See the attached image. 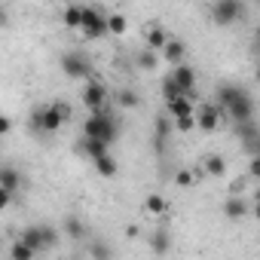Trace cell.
Segmentation results:
<instances>
[{
  "label": "cell",
  "mask_w": 260,
  "mask_h": 260,
  "mask_svg": "<svg viewBox=\"0 0 260 260\" xmlns=\"http://www.w3.org/2000/svg\"><path fill=\"white\" fill-rule=\"evenodd\" d=\"M135 64H138L141 71H153V68H156V52H150V49H138Z\"/></svg>",
  "instance_id": "obj_25"
},
{
  "label": "cell",
  "mask_w": 260,
  "mask_h": 260,
  "mask_svg": "<svg viewBox=\"0 0 260 260\" xmlns=\"http://www.w3.org/2000/svg\"><path fill=\"white\" fill-rule=\"evenodd\" d=\"M169 80H172V83L190 98V101H196V71H193L190 64H178V68H172Z\"/></svg>",
  "instance_id": "obj_5"
},
{
  "label": "cell",
  "mask_w": 260,
  "mask_h": 260,
  "mask_svg": "<svg viewBox=\"0 0 260 260\" xmlns=\"http://www.w3.org/2000/svg\"><path fill=\"white\" fill-rule=\"evenodd\" d=\"M208 13L217 25H236L248 16V4L245 0H217V4H211Z\"/></svg>",
  "instance_id": "obj_3"
},
{
  "label": "cell",
  "mask_w": 260,
  "mask_h": 260,
  "mask_svg": "<svg viewBox=\"0 0 260 260\" xmlns=\"http://www.w3.org/2000/svg\"><path fill=\"white\" fill-rule=\"evenodd\" d=\"M153 132H156V141H159V144H166V141H169V135H172V119H169V116H159V119H156V125H153Z\"/></svg>",
  "instance_id": "obj_24"
},
{
  "label": "cell",
  "mask_w": 260,
  "mask_h": 260,
  "mask_svg": "<svg viewBox=\"0 0 260 260\" xmlns=\"http://www.w3.org/2000/svg\"><path fill=\"white\" fill-rule=\"evenodd\" d=\"M116 104H119V107H138L141 98H138L135 89H119V92H116Z\"/></svg>",
  "instance_id": "obj_23"
},
{
  "label": "cell",
  "mask_w": 260,
  "mask_h": 260,
  "mask_svg": "<svg viewBox=\"0 0 260 260\" xmlns=\"http://www.w3.org/2000/svg\"><path fill=\"white\" fill-rule=\"evenodd\" d=\"M10 202H13V193H7L4 187H0V211H4V208H7Z\"/></svg>",
  "instance_id": "obj_36"
},
{
  "label": "cell",
  "mask_w": 260,
  "mask_h": 260,
  "mask_svg": "<svg viewBox=\"0 0 260 260\" xmlns=\"http://www.w3.org/2000/svg\"><path fill=\"white\" fill-rule=\"evenodd\" d=\"M10 260H34V251L16 239V242H13V248H10Z\"/></svg>",
  "instance_id": "obj_29"
},
{
  "label": "cell",
  "mask_w": 260,
  "mask_h": 260,
  "mask_svg": "<svg viewBox=\"0 0 260 260\" xmlns=\"http://www.w3.org/2000/svg\"><path fill=\"white\" fill-rule=\"evenodd\" d=\"M202 172H205V175H211V178H220V175H226V159H223L220 153H211V156H205Z\"/></svg>",
  "instance_id": "obj_15"
},
{
  "label": "cell",
  "mask_w": 260,
  "mask_h": 260,
  "mask_svg": "<svg viewBox=\"0 0 260 260\" xmlns=\"http://www.w3.org/2000/svg\"><path fill=\"white\" fill-rule=\"evenodd\" d=\"M19 242H22V245H28L34 254H37V251H46V248H43V233H40V223H37V226H28V230H22Z\"/></svg>",
  "instance_id": "obj_14"
},
{
  "label": "cell",
  "mask_w": 260,
  "mask_h": 260,
  "mask_svg": "<svg viewBox=\"0 0 260 260\" xmlns=\"http://www.w3.org/2000/svg\"><path fill=\"white\" fill-rule=\"evenodd\" d=\"M83 153H89L92 159H98V156H104V153H110V150H107V144H101V141L83 138Z\"/></svg>",
  "instance_id": "obj_26"
},
{
  "label": "cell",
  "mask_w": 260,
  "mask_h": 260,
  "mask_svg": "<svg viewBox=\"0 0 260 260\" xmlns=\"http://www.w3.org/2000/svg\"><path fill=\"white\" fill-rule=\"evenodd\" d=\"M150 248H153V254H166V251L172 248V236H169L166 230H156L153 239H150Z\"/></svg>",
  "instance_id": "obj_21"
},
{
  "label": "cell",
  "mask_w": 260,
  "mask_h": 260,
  "mask_svg": "<svg viewBox=\"0 0 260 260\" xmlns=\"http://www.w3.org/2000/svg\"><path fill=\"white\" fill-rule=\"evenodd\" d=\"M144 40H147V49H150V52H162V46L169 43V31H166L159 22H150L147 31H144Z\"/></svg>",
  "instance_id": "obj_10"
},
{
  "label": "cell",
  "mask_w": 260,
  "mask_h": 260,
  "mask_svg": "<svg viewBox=\"0 0 260 260\" xmlns=\"http://www.w3.org/2000/svg\"><path fill=\"white\" fill-rule=\"evenodd\" d=\"M13 132V119L7 113H0V135H10Z\"/></svg>",
  "instance_id": "obj_34"
},
{
  "label": "cell",
  "mask_w": 260,
  "mask_h": 260,
  "mask_svg": "<svg viewBox=\"0 0 260 260\" xmlns=\"http://www.w3.org/2000/svg\"><path fill=\"white\" fill-rule=\"evenodd\" d=\"M257 175H260V159L251 156V162H248V178H257Z\"/></svg>",
  "instance_id": "obj_35"
},
{
  "label": "cell",
  "mask_w": 260,
  "mask_h": 260,
  "mask_svg": "<svg viewBox=\"0 0 260 260\" xmlns=\"http://www.w3.org/2000/svg\"><path fill=\"white\" fill-rule=\"evenodd\" d=\"M40 233H43V248H46V251H52V248L58 245V230H55V226H49V223H40Z\"/></svg>",
  "instance_id": "obj_28"
},
{
  "label": "cell",
  "mask_w": 260,
  "mask_h": 260,
  "mask_svg": "<svg viewBox=\"0 0 260 260\" xmlns=\"http://www.w3.org/2000/svg\"><path fill=\"white\" fill-rule=\"evenodd\" d=\"M162 98H166V104H172V101H178V98H187V95H184V92H181V89H178V86H175L169 77H166V80H162Z\"/></svg>",
  "instance_id": "obj_27"
},
{
  "label": "cell",
  "mask_w": 260,
  "mask_h": 260,
  "mask_svg": "<svg viewBox=\"0 0 260 260\" xmlns=\"http://www.w3.org/2000/svg\"><path fill=\"white\" fill-rule=\"evenodd\" d=\"M0 187L16 196V193L22 190V172L13 169V166H4V169H0Z\"/></svg>",
  "instance_id": "obj_11"
},
{
  "label": "cell",
  "mask_w": 260,
  "mask_h": 260,
  "mask_svg": "<svg viewBox=\"0 0 260 260\" xmlns=\"http://www.w3.org/2000/svg\"><path fill=\"white\" fill-rule=\"evenodd\" d=\"M61 71L71 77V80H92L95 68H92V58L83 52V49H71L61 55Z\"/></svg>",
  "instance_id": "obj_2"
},
{
  "label": "cell",
  "mask_w": 260,
  "mask_h": 260,
  "mask_svg": "<svg viewBox=\"0 0 260 260\" xmlns=\"http://www.w3.org/2000/svg\"><path fill=\"white\" fill-rule=\"evenodd\" d=\"M236 138L245 144V150H248L251 156H257V150H260V125H257L254 119L236 125Z\"/></svg>",
  "instance_id": "obj_8"
},
{
  "label": "cell",
  "mask_w": 260,
  "mask_h": 260,
  "mask_svg": "<svg viewBox=\"0 0 260 260\" xmlns=\"http://www.w3.org/2000/svg\"><path fill=\"white\" fill-rule=\"evenodd\" d=\"M144 211H147V214H153V217H162V214L169 211V202H166V196H159V193H150V196L144 199Z\"/></svg>",
  "instance_id": "obj_17"
},
{
  "label": "cell",
  "mask_w": 260,
  "mask_h": 260,
  "mask_svg": "<svg viewBox=\"0 0 260 260\" xmlns=\"http://www.w3.org/2000/svg\"><path fill=\"white\" fill-rule=\"evenodd\" d=\"M89 257L92 260H113V248L101 239H89Z\"/></svg>",
  "instance_id": "obj_19"
},
{
  "label": "cell",
  "mask_w": 260,
  "mask_h": 260,
  "mask_svg": "<svg viewBox=\"0 0 260 260\" xmlns=\"http://www.w3.org/2000/svg\"><path fill=\"white\" fill-rule=\"evenodd\" d=\"M83 138H92V141H101V144L110 147L119 138V122L110 113H104V110L89 113V119L83 122Z\"/></svg>",
  "instance_id": "obj_1"
},
{
  "label": "cell",
  "mask_w": 260,
  "mask_h": 260,
  "mask_svg": "<svg viewBox=\"0 0 260 260\" xmlns=\"http://www.w3.org/2000/svg\"><path fill=\"white\" fill-rule=\"evenodd\" d=\"M104 101H107V86L98 83V80H86V86H83V104L92 113H98L104 107Z\"/></svg>",
  "instance_id": "obj_7"
},
{
  "label": "cell",
  "mask_w": 260,
  "mask_h": 260,
  "mask_svg": "<svg viewBox=\"0 0 260 260\" xmlns=\"http://www.w3.org/2000/svg\"><path fill=\"white\" fill-rule=\"evenodd\" d=\"M175 181H178V187H190V184L196 181V175H193V172H181Z\"/></svg>",
  "instance_id": "obj_33"
},
{
  "label": "cell",
  "mask_w": 260,
  "mask_h": 260,
  "mask_svg": "<svg viewBox=\"0 0 260 260\" xmlns=\"http://www.w3.org/2000/svg\"><path fill=\"white\" fill-rule=\"evenodd\" d=\"M80 31L86 40H101L107 34V16L98 10V7H83V22H80Z\"/></svg>",
  "instance_id": "obj_4"
},
{
  "label": "cell",
  "mask_w": 260,
  "mask_h": 260,
  "mask_svg": "<svg viewBox=\"0 0 260 260\" xmlns=\"http://www.w3.org/2000/svg\"><path fill=\"white\" fill-rule=\"evenodd\" d=\"M122 34L125 31V16H119V13H113V16H107V34Z\"/></svg>",
  "instance_id": "obj_31"
},
{
  "label": "cell",
  "mask_w": 260,
  "mask_h": 260,
  "mask_svg": "<svg viewBox=\"0 0 260 260\" xmlns=\"http://www.w3.org/2000/svg\"><path fill=\"white\" fill-rule=\"evenodd\" d=\"M187 113H193V101H190V98H178V101L169 104V116H172V119L187 116Z\"/></svg>",
  "instance_id": "obj_22"
},
{
  "label": "cell",
  "mask_w": 260,
  "mask_h": 260,
  "mask_svg": "<svg viewBox=\"0 0 260 260\" xmlns=\"http://www.w3.org/2000/svg\"><path fill=\"white\" fill-rule=\"evenodd\" d=\"M61 22H64V28H77V31H80V22H83V7H77V4L64 7Z\"/></svg>",
  "instance_id": "obj_20"
},
{
  "label": "cell",
  "mask_w": 260,
  "mask_h": 260,
  "mask_svg": "<svg viewBox=\"0 0 260 260\" xmlns=\"http://www.w3.org/2000/svg\"><path fill=\"white\" fill-rule=\"evenodd\" d=\"M223 214H226V220H242V217L248 214V202H245V196H226V202H223Z\"/></svg>",
  "instance_id": "obj_13"
},
{
  "label": "cell",
  "mask_w": 260,
  "mask_h": 260,
  "mask_svg": "<svg viewBox=\"0 0 260 260\" xmlns=\"http://www.w3.org/2000/svg\"><path fill=\"white\" fill-rule=\"evenodd\" d=\"M7 25H10V10L0 7V28H7Z\"/></svg>",
  "instance_id": "obj_37"
},
{
  "label": "cell",
  "mask_w": 260,
  "mask_h": 260,
  "mask_svg": "<svg viewBox=\"0 0 260 260\" xmlns=\"http://www.w3.org/2000/svg\"><path fill=\"white\" fill-rule=\"evenodd\" d=\"M162 58H166V61H172V64L178 68V64H184V58H187V46H184L181 40L169 37V43L162 46Z\"/></svg>",
  "instance_id": "obj_12"
},
{
  "label": "cell",
  "mask_w": 260,
  "mask_h": 260,
  "mask_svg": "<svg viewBox=\"0 0 260 260\" xmlns=\"http://www.w3.org/2000/svg\"><path fill=\"white\" fill-rule=\"evenodd\" d=\"M64 233H68L71 239H89V226H86L77 214H68V217H64Z\"/></svg>",
  "instance_id": "obj_16"
},
{
  "label": "cell",
  "mask_w": 260,
  "mask_h": 260,
  "mask_svg": "<svg viewBox=\"0 0 260 260\" xmlns=\"http://www.w3.org/2000/svg\"><path fill=\"white\" fill-rule=\"evenodd\" d=\"M31 122H34V128H40V132H58V128L64 125V122H61V116L55 113V107H52V104L37 107V110L31 113Z\"/></svg>",
  "instance_id": "obj_6"
},
{
  "label": "cell",
  "mask_w": 260,
  "mask_h": 260,
  "mask_svg": "<svg viewBox=\"0 0 260 260\" xmlns=\"http://www.w3.org/2000/svg\"><path fill=\"white\" fill-rule=\"evenodd\" d=\"M172 128H178V132H190V128H196V116L193 113L178 116V119H172Z\"/></svg>",
  "instance_id": "obj_30"
},
{
  "label": "cell",
  "mask_w": 260,
  "mask_h": 260,
  "mask_svg": "<svg viewBox=\"0 0 260 260\" xmlns=\"http://www.w3.org/2000/svg\"><path fill=\"white\" fill-rule=\"evenodd\" d=\"M193 116H196V128H202V132H214L220 125V107L217 104H202Z\"/></svg>",
  "instance_id": "obj_9"
},
{
  "label": "cell",
  "mask_w": 260,
  "mask_h": 260,
  "mask_svg": "<svg viewBox=\"0 0 260 260\" xmlns=\"http://www.w3.org/2000/svg\"><path fill=\"white\" fill-rule=\"evenodd\" d=\"M95 162V172L101 175V178H113L116 172H119V166H116V159L110 156V153H104V156H98V159H92Z\"/></svg>",
  "instance_id": "obj_18"
},
{
  "label": "cell",
  "mask_w": 260,
  "mask_h": 260,
  "mask_svg": "<svg viewBox=\"0 0 260 260\" xmlns=\"http://www.w3.org/2000/svg\"><path fill=\"white\" fill-rule=\"evenodd\" d=\"M52 107H55V113L61 116V122H68V119H71V113H74V110H71V104H68V101H61V98H55V101H52Z\"/></svg>",
  "instance_id": "obj_32"
}]
</instances>
